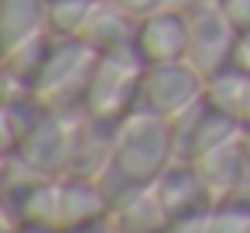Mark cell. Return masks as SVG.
<instances>
[{
    "mask_svg": "<svg viewBox=\"0 0 250 233\" xmlns=\"http://www.w3.org/2000/svg\"><path fill=\"white\" fill-rule=\"evenodd\" d=\"M103 4L117 7L120 14H127L134 21H144V18H151V14L161 11V0H103Z\"/></svg>",
    "mask_w": 250,
    "mask_h": 233,
    "instance_id": "obj_21",
    "label": "cell"
},
{
    "mask_svg": "<svg viewBox=\"0 0 250 233\" xmlns=\"http://www.w3.org/2000/svg\"><path fill=\"white\" fill-rule=\"evenodd\" d=\"M206 233H250V192L216 199L206 212Z\"/></svg>",
    "mask_w": 250,
    "mask_h": 233,
    "instance_id": "obj_19",
    "label": "cell"
},
{
    "mask_svg": "<svg viewBox=\"0 0 250 233\" xmlns=\"http://www.w3.org/2000/svg\"><path fill=\"white\" fill-rule=\"evenodd\" d=\"M175 158L171 148V127L165 120L144 117V113H130L120 120L117 130V144L113 154L106 161V168L100 171V189L110 202V209L124 199H130L141 189H151L154 178L168 168V161Z\"/></svg>",
    "mask_w": 250,
    "mask_h": 233,
    "instance_id": "obj_1",
    "label": "cell"
},
{
    "mask_svg": "<svg viewBox=\"0 0 250 233\" xmlns=\"http://www.w3.org/2000/svg\"><path fill=\"white\" fill-rule=\"evenodd\" d=\"M4 233H59V230H52V226H35V223H28V226H7Z\"/></svg>",
    "mask_w": 250,
    "mask_h": 233,
    "instance_id": "obj_27",
    "label": "cell"
},
{
    "mask_svg": "<svg viewBox=\"0 0 250 233\" xmlns=\"http://www.w3.org/2000/svg\"><path fill=\"white\" fill-rule=\"evenodd\" d=\"M151 192L161 199V206L168 209L171 219L212 206V195H209V189H206L195 161H182V158H171L168 161V168L154 178Z\"/></svg>",
    "mask_w": 250,
    "mask_h": 233,
    "instance_id": "obj_12",
    "label": "cell"
},
{
    "mask_svg": "<svg viewBox=\"0 0 250 233\" xmlns=\"http://www.w3.org/2000/svg\"><path fill=\"white\" fill-rule=\"evenodd\" d=\"M233 120L240 130L250 127V72L240 69V65H229L226 72H219L216 79H209V89H206Z\"/></svg>",
    "mask_w": 250,
    "mask_h": 233,
    "instance_id": "obj_17",
    "label": "cell"
},
{
    "mask_svg": "<svg viewBox=\"0 0 250 233\" xmlns=\"http://www.w3.org/2000/svg\"><path fill=\"white\" fill-rule=\"evenodd\" d=\"M100 62V52L89 48L79 38H62L55 35L52 52L31 83V96L42 110L52 113H79L86 103V89L93 79V69Z\"/></svg>",
    "mask_w": 250,
    "mask_h": 233,
    "instance_id": "obj_2",
    "label": "cell"
},
{
    "mask_svg": "<svg viewBox=\"0 0 250 233\" xmlns=\"http://www.w3.org/2000/svg\"><path fill=\"white\" fill-rule=\"evenodd\" d=\"M52 42H55V35L42 31L35 38H24L14 48H4V79L24 83L31 89V83L38 79V72H42V65H45V59L52 52Z\"/></svg>",
    "mask_w": 250,
    "mask_h": 233,
    "instance_id": "obj_18",
    "label": "cell"
},
{
    "mask_svg": "<svg viewBox=\"0 0 250 233\" xmlns=\"http://www.w3.org/2000/svg\"><path fill=\"white\" fill-rule=\"evenodd\" d=\"M96 7L100 0H48V31L62 38H76Z\"/></svg>",
    "mask_w": 250,
    "mask_h": 233,
    "instance_id": "obj_20",
    "label": "cell"
},
{
    "mask_svg": "<svg viewBox=\"0 0 250 233\" xmlns=\"http://www.w3.org/2000/svg\"><path fill=\"white\" fill-rule=\"evenodd\" d=\"M86 110L79 113H52L45 110L38 117V124L24 134V141L14 148L18 158H24L38 175L48 178H62L69 171V158H72V137H76V124Z\"/></svg>",
    "mask_w": 250,
    "mask_h": 233,
    "instance_id": "obj_7",
    "label": "cell"
},
{
    "mask_svg": "<svg viewBox=\"0 0 250 233\" xmlns=\"http://www.w3.org/2000/svg\"><path fill=\"white\" fill-rule=\"evenodd\" d=\"M117 130L120 120H100L83 113L76 124V137H72V158H69V171L72 178H100V171L106 168L113 144H117Z\"/></svg>",
    "mask_w": 250,
    "mask_h": 233,
    "instance_id": "obj_11",
    "label": "cell"
},
{
    "mask_svg": "<svg viewBox=\"0 0 250 233\" xmlns=\"http://www.w3.org/2000/svg\"><path fill=\"white\" fill-rule=\"evenodd\" d=\"M185 18H188V52H185V62L209 83V79H216L219 72H226L233 65L240 31L229 24V18L223 14V7L216 4V0H202V4L192 7Z\"/></svg>",
    "mask_w": 250,
    "mask_h": 233,
    "instance_id": "obj_5",
    "label": "cell"
},
{
    "mask_svg": "<svg viewBox=\"0 0 250 233\" xmlns=\"http://www.w3.org/2000/svg\"><path fill=\"white\" fill-rule=\"evenodd\" d=\"M171 148H175V158L182 161H199L202 154H209L216 144L229 141L240 134L236 120L206 93L202 100H195L182 117H175L171 124Z\"/></svg>",
    "mask_w": 250,
    "mask_h": 233,
    "instance_id": "obj_6",
    "label": "cell"
},
{
    "mask_svg": "<svg viewBox=\"0 0 250 233\" xmlns=\"http://www.w3.org/2000/svg\"><path fill=\"white\" fill-rule=\"evenodd\" d=\"M69 233H117V230H113L110 216H103V219H96V223H86V226H76V230H69Z\"/></svg>",
    "mask_w": 250,
    "mask_h": 233,
    "instance_id": "obj_25",
    "label": "cell"
},
{
    "mask_svg": "<svg viewBox=\"0 0 250 233\" xmlns=\"http://www.w3.org/2000/svg\"><path fill=\"white\" fill-rule=\"evenodd\" d=\"M48 31V0H0V45L14 48Z\"/></svg>",
    "mask_w": 250,
    "mask_h": 233,
    "instance_id": "obj_16",
    "label": "cell"
},
{
    "mask_svg": "<svg viewBox=\"0 0 250 233\" xmlns=\"http://www.w3.org/2000/svg\"><path fill=\"white\" fill-rule=\"evenodd\" d=\"M209 83L188 65V62H165V65H144L141 86H137V103L134 113L154 117L171 124L182 117L195 100H202Z\"/></svg>",
    "mask_w": 250,
    "mask_h": 233,
    "instance_id": "obj_4",
    "label": "cell"
},
{
    "mask_svg": "<svg viewBox=\"0 0 250 233\" xmlns=\"http://www.w3.org/2000/svg\"><path fill=\"white\" fill-rule=\"evenodd\" d=\"M202 0H161V11H171V14H188L192 7H199Z\"/></svg>",
    "mask_w": 250,
    "mask_h": 233,
    "instance_id": "obj_26",
    "label": "cell"
},
{
    "mask_svg": "<svg viewBox=\"0 0 250 233\" xmlns=\"http://www.w3.org/2000/svg\"><path fill=\"white\" fill-rule=\"evenodd\" d=\"M233 65H240V69L250 72V31L240 35V42H236V55H233Z\"/></svg>",
    "mask_w": 250,
    "mask_h": 233,
    "instance_id": "obj_24",
    "label": "cell"
},
{
    "mask_svg": "<svg viewBox=\"0 0 250 233\" xmlns=\"http://www.w3.org/2000/svg\"><path fill=\"white\" fill-rule=\"evenodd\" d=\"M206 212H209V206H206V209H199V212L175 216V219L168 223V230H165V233H206Z\"/></svg>",
    "mask_w": 250,
    "mask_h": 233,
    "instance_id": "obj_23",
    "label": "cell"
},
{
    "mask_svg": "<svg viewBox=\"0 0 250 233\" xmlns=\"http://www.w3.org/2000/svg\"><path fill=\"white\" fill-rule=\"evenodd\" d=\"M45 110L35 103L31 89L24 83H14V79H4V110H0V130H4V151H14L24 134L38 124Z\"/></svg>",
    "mask_w": 250,
    "mask_h": 233,
    "instance_id": "obj_15",
    "label": "cell"
},
{
    "mask_svg": "<svg viewBox=\"0 0 250 233\" xmlns=\"http://www.w3.org/2000/svg\"><path fill=\"white\" fill-rule=\"evenodd\" d=\"M134 52L144 65H165V62H185L188 52V18L158 11L144 21H137Z\"/></svg>",
    "mask_w": 250,
    "mask_h": 233,
    "instance_id": "obj_8",
    "label": "cell"
},
{
    "mask_svg": "<svg viewBox=\"0 0 250 233\" xmlns=\"http://www.w3.org/2000/svg\"><path fill=\"white\" fill-rule=\"evenodd\" d=\"M216 4L223 7V14L229 18V24L243 35L250 31V0H216Z\"/></svg>",
    "mask_w": 250,
    "mask_h": 233,
    "instance_id": "obj_22",
    "label": "cell"
},
{
    "mask_svg": "<svg viewBox=\"0 0 250 233\" xmlns=\"http://www.w3.org/2000/svg\"><path fill=\"white\" fill-rule=\"evenodd\" d=\"M76 38L86 42L89 48H96L100 55L103 52H117V48H130L134 38H137V21L100 0V7L93 11V18L86 21V28Z\"/></svg>",
    "mask_w": 250,
    "mask_h": 233,
    "instance_id": "obj_14",
    "label": "cell"
},
{
    "mask_svg": "<svg viewBox=\"0 0 250 233\" xmlns=\"http://www.w3.org/2000/svg\"><path fill=\"white\" fill-rule=\"evenodd\" d=\"M110 216V202L100 189L96 178H72V175H62L59 185H55V212H52V230L59 233H69L76 226H86V223H96Z\"/></svg>",
    "mask_w": 250,
    "mask_h": 233,
    "instance_id": "obj_10",
    "label": "cell"
},
{
    "mask_svg": "<svg viewBox=\"0 0 250 233\" xmlns=\"http://www.w3.org/2000/svg\"><path fill=\"white\" fill-rule=\"evenodd\" d=\"M195 168H199V175H202L212 202L226 199V195L250 192V154H247L240 134L229 137V141H223V144H216L209 154H202L195 161Z\"/></svg>",
    "mask_w": 250,
    "mask_h": 233,
    "instance_id": "obj_9",
    "label": "cell"
},
{
    "mask_svg": "<svg viewBox=\"0 0 250 233\" xmlns=\"http://www.w3.org/2000/svg\"><path fill=\"white\" fill-rule=\"evenodd\" d=\"M141 72H144V62L134 52V45L130 48H117V52H103L96 69H93L83 110L89 117H100V120H124V117H130L134 103H137Z\"/></svg>",
    "mask_w": 250,
    "mask_h": 233,
    "instance_id": "obj_3",
    "label": "cell"
},
{
    "mask_svg": "<svg viewBox=\"0 0 250 233\" xmlns=\"http://www.w3.org/2000/svg\"><path fill=\"white\" fill-rule=\"evenodd\" d=\"M110 223L117 233H165L171 216L151 189H141L110 209Z\"/></svg>",
    "mask_w": 250,
    "mask_h": 233,
    "instance_id": "obj_13",
    "label": "cell"
}]
</instances>
